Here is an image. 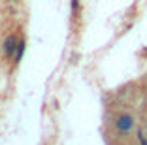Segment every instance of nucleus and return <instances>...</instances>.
Wrapping results in <instances>:
<instances>
[{
    "instance_id": "1",
    "label": "nucleus",
    "mask_w": 147,
    "mask_h": 145,
    "mask_svg": "<svg viewBox=\"0 0 147 145\" xmlns=\"http://www.w3.org/2000/svg\"><path fill=\"white\" fill-rule=\"evenodd\" d=\"M113 128H115V130L121 134V136L130 134V132L136 128V119H134V115H130V113H119V115L113 119Z\"/></svg>"
},
{
    "instance_id": "4",
    "label": "nucleus",
    "mask_w": 147,
    "mask_h": 145,
    "mask_svg": "<svg viewBox=\"0 0 147 145\" xmlns=\"http://www.w3.org/2000/svg\"><path fill=\"white\" fill-rule=\"evenodd\" d=\"M79 9H81V2L79 0H72V17H78Z\"/></svg>"
},
{
    "instance_id": "3",
    "label": "nucleus",
    "mask_w": 147,
    "mask_h": 145,
    "mask_svg": "<svg viewBox=\"0 0 147 145\" xmlns=\"http://www.w3.org/2000/svg\"><path fill=\"white\" fill-rule=\"evenodd\" d=\"M25 47H26L25 40H19L17 51H15V55H13V62H15V64H19V62H21V59H23V53H25Z\"/></svg>"
},
{
    "instance_id": "6",
    "label": "nucleus",
    "mask_w": 147,
    "mask_h": 145,
    "mask_svg": "<svg viewBox=\"0 0 147 145\" xmlns=\"http://www.w3.org/2000/svg\"><path fill=\"white\" fill-rule=\"evenodd\" d=\"M9 2H19V0H9Z\"/></svg>"
},
{
    "instance_id": "7",
    "label": "nucleus",
    "mask_w": 147,
    "mask_h": 145,
    "mask_svg": "<svg viewBox=\"0 0 147 145\" xmlns=\"http://www.w3.org/2000/svg\"><path fill=\"white\" fill-rule=\"evenodd\" d=\"M145 51H147V49H145Z\"/></svg>"
},
{
    "instance_id": "2",
    "label": "nucleus",
    "mask_w": 147,
    "mask_h": 145,
    "mask_svg": "<svg viewBox=\"0 0 147 145\" xmlns=\"http://www.w3.org/2000/svg\"><path fill=\"white\" fill-rule=\"evenodd\" d=\"M17 45H19V40H17L15 34L6 36L4 43H2V53H4L6 59H13V55H15V51H17Z\"/></svg>"
},
{
    "instance_id": "5",
    "label": "nucleus",
    "mask_w": 147,
    "mask_h": 145,
    "mask_svg": "<svg viewBox=\"0 0 147 145\" xmlns=\"http://www.w3.org/2000/svg\"><path fill=\"white\" fill-rule=\"evenodd\" d=\"M138 141H140V145H147V136L142 130H138Z\"/></svg>"
}]
</instances>
